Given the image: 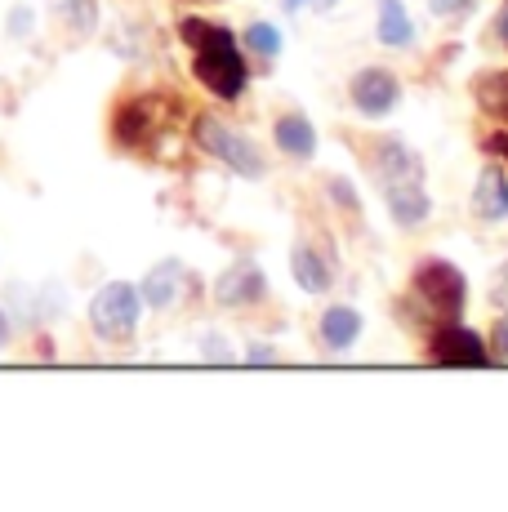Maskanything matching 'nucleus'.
Here are the masks:
<instances>
[{"instance_id":"8","label":"nucleus","mask_w":508,"mask_h":512,"mask_svg":"<svg viewBox=\"0 0 508 512\" xmlns=\"http://www.w3.org/2000/svg\"><path fill=\"white\" fill-rule=\"evenodd\" d=\"M268 294V277H263L259 263L241 259V263H228L214 281V303L219 308H254V303Z\"/></svg>"},{"instance_id":"29","label":"nucleus","mask_w":508,"mask_h":512,"mask_svg":"<svg viewBox=\"0 0 508 512\" xmlns=\"http://www.w3.org/2000/svg\"><path fill=\"white\" fill-rule=\"evenodd\" d=\"M304 5H308V0H281V9H286V14H299Z\"/></svg>"},{"instance_id":"7","label":"nucleus","mask_w":508,"mask_h":512,"mask_svg":"<svg viewBox=\"0 0 508 512\" xmlns=\"http://www.w3.org/2000/svg\"><path fill=\"white\" fill-rule=\"evenodd\" d=\"M348 98L361 116H388L402 103V81H397L388 67H361V72L348 81Z\"/></svg>"},{"instance_id":"22","label":"nucleus","mask_w":508,"mask_h":512,"mask_svg":"<svg viewBox=\"0 0 508 512\" xmlns=\"http://www.w3.org/2000/svg\"><path fill=\"white\" fill-rule=\"evenodd\" d=\"M201 357H205V361H232V348L219 339V334L210 330V334L201 339Z\"/></svg>"},{"instance_id":"25","label":"nucleus","mask_w":508,"mask_h":512,"mask_svg":"<svg viewBox=\"0 0 508 512\" xmlns=\"http://www.w3.org/2000/svg\"><path fill=\"white\" fill-rule=\"evenodd\" d=\"M491 299L500 303V308H508V268L495 277V285H491Z\"/></svg>"},{"instance_id":"6","label":"nucleus","mask_w":508,"mask_h":512,"mask_svg":"<svg viewBox=\"0 0 508 512\" xmlns=\"http://www.w3.org/2000/svg\"><path fill=\"white\" fill-rule=\"evenodd\" d=\"M165 112H170V103H165V98H152V94L121 103V107H116V116H112V134H116V143L130 147V152L148 147L156 134L165 130Z\"/></svg>"},{"instance_id":"23","label":"nucleus","mask_w":508,"mask_h":512,"mask_svg":"<svg viewBox=\"0 0 508 512\" xmlns=\"http://www.w3.org/2000/svg\"><path fill=\"white\" fill-rule=\"evenodd\" d=\"M491 357L508 361V317H500L495 321V330H491Z\"/></svg>"},{"instance_id":"16","label":"nucleus","mask_w":508,"mask_h":512,"mask_svg":"<svg viewBox=\"0 0 508 512\" xmlns=\"http://www.w3.org/2000/svg\"><path fill=\"white\" fill-rule=\"evenodd\" d=\"M290 272H295L299 290H308V294H326L330 285H335V272H330L326 254H317L312 245H295V254H290Z\"/></svg>"},{"instance_id":"11","label":"nucleus","mask_w":508,"mask_h":512,"mask_svg":"<svg viewBox=\"0 0 508 512\" xmlns=\"http://www.w3.org/2000/svg\"><path fill=\"white\" fill-rule=\"evenodd\" d=\"M384 205L397 228H419V223H428V214H433V201H428L424 183H384Z\"/></svg>"},{"instance_id":"3","label":"nucleus","mask_w":508,"mask_h":512,"mask_svg":"<svg viewBox=\"0 0 508 512\" xmlns=\"http://www.w3.org/2000/svg\"><path fill=\"white\" fill-rule=\"evenodd\" d=\"M143 317V294L130 281H107L90 299V326L103 343H130Z\"/></svg>"},{"instance_id":"4","label":"nucleus","mask_w":508,"mask_h":512,"mask_svg":"<svg viewBox=\"0 0 508 512\" xmlns=\"http://www.w3.org/2000/svg\"><path fill=\"white\" fill-rule=\"evenodd\" d=\"M410 290L424 308L442 312V317L459 321L468 308V277L455 268L451 259H419L415 277H410Z\"/></svg>"},{"instance_id":"5","label":"nucleus","mask_w":508,"mask_h":512,"mask_svg":"<svg viewBox=\"0 0 508 512\" xmlns=\"http://www.w3.org/2000/svg\"><path fill=\"white\" fill-rule=\"evenodd\" d=\"M428 361L482 370V366H491V348H486V339L477 330L459 326V321H442V326L433 330V339H428Z\"/></svg>"},{"instance_id":"27","label":"nucleus","mask_w":508,"mask_h":512,"mask_svg":"<svg viewBox=\"0 0 508 512\" xmlns=\"http://www.w3.org/2000/svg\"><path fill=\"white\" fill-rule=\"evenodd\" d=\"M495 36H500V41L508 45V5L500 9V18H495Z\"/></svg>"},{"instance_id":"18","label":"nucleus","mask_w":508,"mask_h":512,"mask_svg":"<svg viewBox=\"0 0 508 512\" xmlns=\"http://www.w3.org/2000/svg\"><path fill=\"white\" fill-rule=\"evenodd\" d=\"M241 45H246L250 54H259L263 63H272V58L281 54V32L272 23H250L246 32H241Z\"/></svg>"},{"instance_id":"19","label":"nucleus","mask_w":508,"mask_h":512,"mask_svg":"<svg viewBox=\"0 0 508 512\" xmlns=\"http://www.w3.org/2000/svg\"><path fill=\"white\" fill-rule=\"evenodd\" d=\"M63 23H72V32H94L99 5L94 0H63Z\"/></svg>"},{"instance_id":"20","label":"nucleus","mask_w":508,"mask_h":512,"mask_svg":"<svg viewBox=\"0 0 508 512\" xmlns=\"http://www.w3.org/2000/svg\"><path fill=\"white\" fill-rule=\"evenodd\" d=\"M326 187H330V196H335V201L344 205L348 214H357V210H361V201H357V192H353V183H348V179H330Z\"/></svg>"},{"instance_id":"26","label":"nucleus","mask_w":508,"mask_h":512,"mask_svg":"<svg viewBox=\"0 0 508 512\" xmlns=\"http://www.w3.org/2000/svg\"><path fill=\"white\" fill-rule=\"evenodd\" d=\"M9 334H14V326H9V312L0 308V352L9 348Z\"/></svg>"},{"instance_id":"10","label":"nucleus","mask_w":508,"mask_h":512,"mask_svg":"<svg viewBox=\"0 0 508 512\" xmlns=\"http://www.w3.org/2000/svg\"><path fill=\"white\" fill-rule=\"evenodd\" d=\"M375 179L384 183H424V161L402 139H379L375 143Z\"/></svg>"},{"instance_id":"28","label":"nucleus","mask_w":508,"mask_h":512,"mask_svg":"<svg viewBox=\"0 0 508 512\" xmlns=\"http://www.w3.org/2000/svg\"><path fill=\"white\" fill-rule=\"evenodd\" d=\"M486 147H491V152H500V156H508V130L495 134V139H486Z\"/></svg>"},{"instance_id":"24","label":"nucleus","mask_w":508,"mask_h":512,"mask_svg":"<svg viewBox=\"0 0 508 512\" xmlns=\"http://www.w3.org/2000/svg\"><path fill=\"white\" fill-rule=\"evenodd\" d=\"M246 361H250V366H272V361H277V348H272V343H250Z\"/></svg>"},{"instance_id":"12","label":"nucleus","mask_w":508,"mask_h":512,"mask_svg":"<svg viewBox=\"0 0 508 512\" xmlns=\"http://www.w3.org/2000/svg\"><path fill=\"white\" fill-rule=\"evenodd\" d=\"M361 330H366V321H361L357 308H348V303H330L326 312H321V343H326L330 352H348L353 343L361 339Z\"/></svg>"},{"instance_id":"2","label":"nucleus","mask_w":508,"mask_h":512,"mask_svg":"<svg viewBox=\"0 0 508 512\" xmlns=\"http://www.w3.org/2000/svg\"><path fill=\"white\" fill-rule=\"evenodd\" d=\"M192 139L205 156H214L219 165H228L232 174H241V179H263L268 174V165H263V152L254 147L241 130H232L228 121H219V116H197V125H192Z\"/></svg>"},{"instance_id":"9","label":"nucleus","mask_w":508,"mask_h":512,"mask_svg":"<svg viewBox=\"0 0 508 512\" xmlns=\"http://www.w3.org/2000/svg\"><path fill=\"white\" fill-rule=\"evenodd\" d=\"M183 290H188V268H183L179 259H161L148 277L139 281V294H143V308H174V303L183 299Z\"/></svg>"},{"instance_id":"21","label":"nucleus","mask_w":508,"mask_h":512,"mask_svg":"<svg viewBox=\"0 0 508 512\" xmlns=\"http://www.w3.org/2000/svg\"><path fill=\"white\" fill-rule=\"evenodd\" d=\"M477 0H428V14H437V18H459V14H468Z\"/></svg>"},{"instance_id":"17","label":"nucleus","mask_w":508,"mask_h":512,"mask_svg":"<svg viewBox=\"0 0 508 512\" xmlns=\"http://www.w3.org/2000/svg\"><path fill=\"white\" fill-rule=\"evenodd\" d=\"M473 98L486 116L508 121V72H482L473 76Z\"/></svg>"},{"instance_id":"15","label":"nucleus","mask_w":508,"mask_h":512,"mask_svg":"<svg viewBox=\"0 0 508 512\" xmlns=\"http://www.w3.org/2000/svg\"><path fill=\"white\" fill-rule=\"evenodd\" d=\"M375 36H379V45H388V49L415 45V18H410L406 0H379Z\"/></svg>"},{"instance_id":"14","label":"nucleus","mask_w":508,"mask_h":512,"mask_svg":"<svg viewBox=\"0 0 508 512\" xmlns=\"http://www.w3.org/2000/svg\"><path fill=\"white\" fill-rule=\"evenodd\" d=\"M272 143H277L286 156H295V161H312V156H317V130H312V121L304 112L277 116V125H272Z\"/></svg>"},{"instance_id":"1","label":"nucleus","mask_w":508,"mask_h":512,"mask_svg":"<svg viewBox=\"0 0 508 512\" xmlns=\"http://www.w3.org/2000/svg\"><path fill=\"white\" fill-rule=\"evenodd\" d=\"M179 36H183V45L192 49V76H197L214 98L232 103V98L246 94L250 67H246V54H241V41L228 27L205 23V18H183Z\"/></svg>"},{"instance_id":"30","label":"nucleus","mask_w":508,"mask_h":512,"mask_svg":"<svg viewBox=\"0 0 508 512\" xmlns=\"http://www.w3.org/2000/svg\"><path fill=\"white\" fill-rule=\"evenodd\" d=\"M308 5H317V9H330V5H339V0H308Z\"/></svg>"},{"instance_id":"13","label":"nucleus","mask_w":508,"mask_h":512,"mask_svg":"<svg viewBox=\"0 0 508 512\" xmlns=\"http://www.w3.org/2000/svg\"><path fill=\"white\" fill-rule=\"evenodd\" d=\"M473 214L486 223H500L508 219V174L500 165H486L477 174V187H473Z\"/></svg>"}]
</instances>
